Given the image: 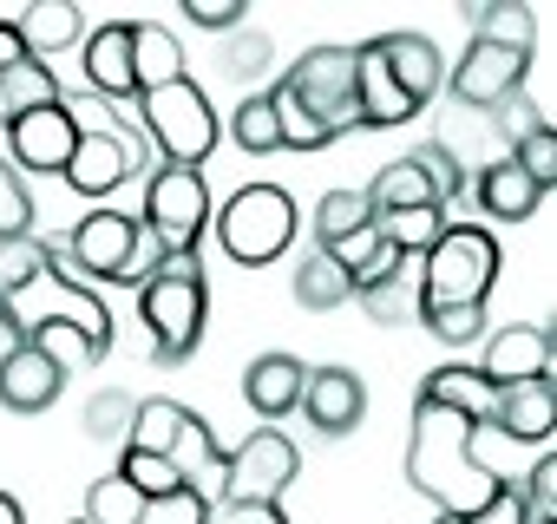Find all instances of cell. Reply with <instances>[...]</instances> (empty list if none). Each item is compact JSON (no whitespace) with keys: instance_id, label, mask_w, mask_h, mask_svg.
I'll return each mask as SVG.
<instances>
[{"instance_id":"cell-4","label":"cell","mask_w":557,"mask_h":524,"mask_svg":"<svg viewBox=\"0 0 557 524\" xmlns=\"http://www.w3.org/2000/svg\"><path fill=\"white\" fill-rule=\"evenodd\" d=\"M498 236L485 223H446V236L420 255V315L433 309H485L498 283Z\"/></svg>"},{"instance_id":"cell-35","label":"cell","mask_w":557,"mask_h":524,"mask_svg":"<svg viewBox=\"0 0 557 524\" xmlns=\"http://www.w3.org/2000/svg\"><path fill=\"white\" fill-rule=\"evenodd\" d=\"M296 302L322 315V309H342V302H355V283H348V276L335 270L329 255H309L302 270H296Z\"/></svg>"},{"instance_id":"cell-16","label":"cell","mask_w":557,"mask_h":524,"mask_svg":"<svg viewBox=\"0 0 557 524\" xmlns=\"http://www.w3.org/2000/svg\"><path fill=\"white\" fill-rule=\"evenodd\" d=\"M66 374L34 348V341H8V354H0V407L8 413H47L60 400Z\"/></svg>"},{"instance_id":"cell-31","label":"cell","mask_w":557,"mask_h":524,"mask_svg":"<svg viewBox=\"0 0 557 524\" xmlns=\"http://www.w3.org/2000/svg\"><path fill=\"white\" fill-rule=\"evenodd\" d=\"M374 229H381L387 249H400L407 262H420L446 236V210H394V216H374Z\"/></svg>"},{"instance_id":"cell-18","label":"cell","mask_w":557,"mask_h":524,"mask_svg":"<svg viewBox=\"0 0 557 524\" xmlns=\"http://www.w3.org/2000/svg\"><path fill=\"white\" fill-rule=\"evenodd\" d=\"M302 380H309V361H296V354H256L249 367H243V400H249V413H262V420H289L296 407H302Z\"/></svg>"},{"instance_id":"cell-36","label":"cell","mask_w":557,"mask_h":524,"mask_svg":"<svg viewBox=\"0 0 557 524\" xmlns=\"http://www.w3.org/2000/svg\"><path fill=\"white\" fill-rule=\"evenodd\" d=\"M119 478L145 498V504H164V498H184V478L171 472V459H151V452H125L119 459Z\"/></svg>"},{"instance_id":"cell-45","label":"cell","mask_w":557,"mask_h":524,"mask_svg":"<svg viewBox=\"0 0 557 524\" xmlns=\"http://www.w3.org/2000/svg\"><path fill=\"white\" fill-rule=\"evenodd\" d=\"M453 524H524V498H518V478H498V491L472 511V517H453Z\"/></svg>"},{"instance_id":"cell-10","label":"cell","mask_w":557,"mask_h":524,"mask_svg":"<svg viewBox=\"0 0 557 524\" xmlns=\"http://www.w3.org/2000/svg\"><path fill=\"white\" fill-rule=\"evenodd\" d=\"M230 472H223V498H243V504H275L296 478H302V452L289 433L275 426H256L236 452H223Z\"/></svg>"},{"instance_id":"cell-3","label":"cell","mask_w":557,"mask_h":524,"mask_svg":"<svg viewBox=\"0 0 557 524\" xmlns=\"http://www.w3.org/2000/svg\"><path fill=\"white\" fill-rule=\"evenodd\" d=\"M138 315L151 328V367H184L203 341L210 322V289H203V262L197 255H145V283H138Z\"/></svg>"},{"instance_id":"cell-17","label":"cell","mask_w":557,"mask_h":524,"mask_svg":"<svg viewBox=\"0 0 557 524\" xmlns=\"http://www.w3.org/2000/svg\"><path fill=\"white\" fill-rule=\"evenodd\" d=\"M79 66H86L92 99H106V105L138 99V86H132V21H106V27H92Z\"/></svg>"},{"instance_id":"cell-43","label":"cell","mask_w":557,"mask_h":524,"mask_svg":"<svg viewBox=\"0 0 557 524\" xmlns=\"http://www.w3.org/2000/svg\"><path fill=\"white\" fill-rule=\"evenodd\" d=\"M184 21L203 34H236L249 21V0H184Z\"/></svg>"},{"instance_id":"cell-46","label":"cell","mask_w":557,"mask_h":524,"mask_svg":"<svg viewBox=\"0 0 557 524\" xmlns=\"http://www.w3.org/2000/svg\"><path fill=\"white\" fill-rule=\"evenodd\" d=\"M21 60H27V47H21L14 21H0V73H8V66H21Z\"/></svg>"},{"instance_id":"cell-33","label":"cell","mask_w":557,"mask_h":524,"mask_svg":"<svg viewBox=\"0 0 557 524\" xmlns=\"http://www.w3.org/2000/svg\"><path fill=\"white\" fill-rule=\"evenodd\" d=\"M151 517V504L119 478V472H106V478H92V491H86V517L79 524H145Z\"/></svg>"},{"instance_id":"cell-20","label":"cell","mask_w":557,"mask_h":524,"mask_svg":"<svg viewBox=\"0 0 557 524\" xmlns=\"http://www.w3.org/2000/svg\"><path fill=\"white\" fill-rule=\"evenodd\" d=\"M492 426H498L505 439L544 446V439L557 433V387H550V380H518V387H498Z\"/></svg>"},{"instance_id":"cell-21","label":"cell","mask_w":557,"mask_h":524,"mask_svg":"<svg viewBox=\"0 0 557 524\" xmlns=\"http://www.w3.org/2000/svg\"><path fill=\"white\" fill-rule=\"evenodd\" d=\"M355 302L368 309L374 328H400V322H420V262H394V270L355 283Z\"/></svg>"},{"instance_id":"cell-34","label":"cell","mask_w":557,"mask_h":524,"mask_svg":"<svg viewBox=\"0 0 557 524\" xmlns=\"http://www.w3.org/2000/svg\"><path fill=\"white\" fill-rule=\"evenodd\" d=\"M216 66H223V79H236V86H249V79H262V73L275 66V40H269V34H256V27H236V34L223 40V53H216Z\"/></svg>"},{"instance_id":"cell-24","label":"cell","mask_w":557,"mask_h":524,"mask_svg":"<svg viewBox=\"0 0 557 524\" xmlns=\"http://www.w3.org/2000/svg\"><path fill=\"white\" fill-rule=\"evenodd\" d=\"M177 79H190L177 34L158 27V21H138V27H132V86H138V92H158V86H177Z\"/></svg>"},{"instance_id":"cell-5","label":"cell","mask_w":557,"mask_h":524,"mask_svg":"<svg viewBox=\"0 0 557 524\" xmlns=\"http://www.w3.org/2000/svg\"><path fill=\"white\" fill-rule=\"evenodd\" d=\"M210 229L236 270H262V262L289 255L302 216H296V197L283 184H243V190H230L223 210H210Z\"/></svg>"},{"instance_id":"cell-27","label":"cell","mask_w":557,"mask_h":524,"mask_svg":"<svg viewBox=\"0 0 557 524\" xmlns=\"http://www.w3.org/2000/svg\"><path fill=\"white\" fill-rule=\"evenodd\" d=\"M40 105H60V79H53L47 60L27 53L21 66L0 73V125H14V118H27V112H40Z\"/></svg>"},{"instance_id":"cell-40","label":"cell","mask_w":557,"mask_h":524,"mask_svg":"<svg viewBox=\"0 0 557 524\" xmlns=\"http://www.w3.org/2000/svg\"><path fill=\"white\" fill-rule=\"evenodd\" d=\"M132 413H138V400H132L125 387H99V394L86 400V433H92V439H125V433H132Z\"/></svg>"},{"instance_id":"cell-23","label":"cell","mask_w":557,"mask_h":524,"mask_svg":"<svg viewBox=\"0 0 557 524\" xmlns=\"http://www.w3.org/2000/svg\"><path fill=\"white\" fill-rule=\"evenodd\" d=\"M472 197H479V210L498 216V223H524V216H537V203H544V190H537L511 158H492V164L472 177Z\"/></svg>"},{"instance_id":"cell-42","label":"cell","mask_w":557,"mask_h":524,"mask_svg":"<svg viewBox=\"0 0 557 524\" xmlns=\"http://www.w3.org/2000/svg\"><path fill=\"white\" fill-rule=\"evenodd\" d=\"M518 498H524V524L557 517V452H550V459H537V465H524Z\"/></svg>"},{"instance_id":"cell-38","label":"cell","mask_w":557,"mask_h":524,"mask_svg":"<svg viewBox=\"0 0 557 524\" xmlns=\"http://www.w3.org/2000/svg\"><path fill=\"white\" fill-rule=\"evenodd\" d=\"M34 236V197H27V177L0 158V242H21Z\"/></svg>"},{"instance_id":"cell-1","label":"cell","mask_w":557,"mask_h":524,"mask_svg":"<svg viewBox=\"0 0 557 524\" xmlns=\"http://www.w3.org/2000/svg\"><path fill=\"white\" fill-rule=\"evenodd\" d=\"M34 328H79L99 354H112V315L60 262V242L21 236L0 242V335L27 341Z\"/></svg>"},{"instance_id":"cell-22","label":"cell","mask_w":557,"mask_h":524,"mask_svg":"<svg viewBox=\"0 0 557 524\" xmlns=\"http://www.w3.org/2000/svg\"><path fill=\"white\" fill-rule=\"evenodd\" d=\"M420 400H433V407H446V413H459L466 426H492V407H498V387L479 374V367H433L426 380H420Z\"/></svg>"},{"instance_id":"cell-25","label":"cell","mask_w":557,"mask_h":524,"mask_svg":"<svg viewBox=\"0 0 557 524\" xmlns=\"http://www.w3.org/2000/svg\"><path fill=\"white\" fill-rule=\"evenodd\" d=\"M14 34H21V47H27L34 60H47V53L79 47V40H86V21H79L73 0H34V8L14 21Z\"/></svg>"},{"instance_id":"cell-44","label":"cell","mask_w":557,"mask_h":524,"mask_svg":"<svg viewBox=\"0 0 557 524\" xmlns=\"http://www.w3.org/2000/svg\"><path fill=\"white\" fill-rule=\"evenodd\" d=\"M197 524H289L283 504H243V498H216L197 511Z\"/></svg>"},{"instance_id":"cell-28","label":"cell","mask_w":557,"mask_h":524,"mask_svg":"<svg viewBox=\"0 0 557 524\" xmlns=\"http://www.w3.org/2000/svg\"><path fill=\"white\" fill-rule=\"evenodd\" d=\"M361 197H368V210H374V216H394V210H440V203H433V190H426V177L413 171V158L381 164V171H374V184H368Z\"/></svg>"},{"instance_id":"cell-6","label":"cell","mask_w":557,"mask_h":524,"mask_svg":"<svg viewBox=\"0 0 557 524\" xmlns=\"http://www.w3.org/2000/svg\"><path fill=\"white\" fill-rule=\"evenodd\" d=\"M138 125H145V138H151V151H158L164 164H190V171H203V158H210L216 138H223V118L210 112V99H203L197 79L138 92Z\"/></svg>"},{"instance_id":"cell-7","label":"cell","mask_w":557,"mask_h":524,"mask_svg":"<svg viewBox=\"0 0 557 524\" xmlns=\"http://www.w3.org/2000/svg\"><path fill=\"white\" fill-rule=\"evenodd\" d=\"M283 86L296 105H302V118L335 145V138H348V132H361V99H355V47H309L283 79Z\"/></svg>"},{"instance_id":"cell-12","label":"cell","mask_w":557,"mask_h":524,"mask_svg":"<svg viewBox=\"0 0 557 524\" xmlns=\"http://www.w3.org/2000/svg\"><path fill=\"white\" fill-rule=\"evenodd\" d=\"M79 151V118L73 105H40L27 118L8 125V164L27 177V171H66Z\"/></svg>"},{"instance_id":"cell-30","label":"cell","mask_w":557,"mask_h":524,"mask_svg":"<svg viewBox=\"0 0 557 524\" xmlns=\"http://www.w3.org/2000/svg\"><path fill=\"white\" fill-rule=\"evenodd\" d=\"M230 138H236V151H249V158H275V151H283V125H275L269 92L236 99V112H230Z\"/></svg>"},{"instance_id":"cell-9","label":"cell","mask_w":557,"mask_h":524,"mask_svg":"<svg viewBox=\"0 0 557 524\" xmlns=\"http://www.w3.org/2000/svg\"><path fill=\"white\" fill-rule=\"evenodd\" d=\"M60 255H73L79 276H92V283L138 289L145 283V223L125 210H86L73 223V236L60 242Z\"/></svg>"},{"instance_id":"cell-29","label":"cell","mask_w":557,"mask_h":524,"mask_svg":"<svg viewBox=\"0 0 557 524\" xmlns=\"http://www.w3.org/2000/svg\"><path fill=\"white\" fill-rule=\"evenodd\" d=\"M184 400H164V394H151V400H138V413H132V433H125V452H151V459H164L171 452V439H177V426H184Z\"/></svg>"},{"instance_id":"cell-13","label":"cell","mask_w":557,"mask_h":524,"mask_svg":"<svg viewBox=\"0 0 557 524\" xmlns=\"http://www.w3.org/2000/svg\"><path fill=\"white\" fill-rule=\"evenodd\" d=\"M302 413H309V426L322 433V439H348L361 420H368V387H361V374L355 367H309V380H302Z\"/></svg>"},{"instance_id":"cell-19","label":"cell","mask_w":557,"mask_h":524,"mask_svg":"<svg viewBox=\"0 0 557 524\" xmlns=\"http://www.w3.org/2000/svg\"><path fill=\"white\" fill-rule=\"evenodd\" d=\"M374 47H381L387 73H394V86H400V92L426 112V105H433V92H440V79H446L440 47H433L426 34H374Z\"/></svg>"},{"instance_id":"cell-14","label":"cell","mask_w":557,"mask_h":524,"mask_svg":"<svg viewBox=\"0 0 557 524\" xmlns=\"http://www.w3.org/2000/svg\"><path fill=\"white\" fill-rule=\"evenodd\" d=\"M86 105L106 118V105H99V99H86ZM60 177H66L79 197H112L125 177H138V164H132V151L119 145V132H112V118H106L99 132H79V151H73V164H66Z\"/></svg>"},{"instance_id":"cell-39","label":"cell","mask_w":557,"mask_h":524,"mask_svg":"<svg viewBox=\"0 0 557 524\" xmlns=\"http://www.w3.org/2000/svg\"><path fill=\"white\" fill-rule=\"evenodd\" d=\"M407 158H413V171L426 177L433 203H440V210H453V203H459V190H466V171H459V164H453V158H446L440 145H413Z\"/></svg>"},{"instance_id":"cell-2","label":"cell","mask_w":557,"mask_h":524,"mask_svg":"<svg viewBox=\"0 0 557 524\" xmlns=\"http://www.w3.org/2000/svg\"><path fill=\"white\" fill-rule=\"evenodd\" d=\"M407 485L420 498L440 504V517H472L492 491H498V472L479 465L472 452V426L433 400H413V439H407Z\"/></svg>"},{"instance_id":"cell-41","label":"cell","mask_w":557,"mask_h":524,"mask_svg":"<svg viewBox=\"0 0 557 524\" xmlns=\"http://www.w3.org/2000/svg\"><path fill=\"white\" fill-rule=\"evenodd\" d=\"M420 328H426L440 348H472V341L485 335V309H433V315H420Z\"/></svg>"},{"instance_id":"cell-32","label":"cell","mask_w":557,"mask_h":524,"mask_svg":"<svg viewBox=\"0 0 557 524\" xmlns=\"http://www.w3.org/2000/svg\"><path fill=\"white\" fill-rule=\"evenodd\" d=\"M361 229H374L368 197H361V190H329L322 210H315V242L335 249V242H348V236H361Z\"/></svg>"},{"instance_id":"cell-48","label":"cell","mask_w":557,"mask_h":524,"mask_svg":"<svg viewBox=\"0 0 557 524\" xmlns=\"http://www.w3.org/2000/svg\"><path fill=\"white\" fill-rule=\"evenodd\" d=\"M537 524H557V517H537Z\"/></svg>"},{"instance_id":"cell-47","label":"cell","mask_w":557,"mask_h":524,"mask_svg":"<svg viewBox=\"0 0 557 524\" xmlns=\"http://www.w3.org/2000/svg\"><path fill=\"white\" fill-rule=\"evenodd\" d=\"M0 524H27V511H21V498H14V491H0Z\"/></svg>"},{"instance_id":"cell-15","label":"cell","mask_w":557,"mask_h":524,"mask_svg":"<svg viewBox=\"0 0 557 524\" xmlns=\"http://www.w3.org/2000/svg\"><path fill=\"white\" fill-rule=\"evenodd\" d=\"M550 361H557L550 335H544L537 322H511V328H498V335L485 341L479 374H485L492 387H518V380H550Z\"/></svg>"},{"instance_id":"cell-8","label":"cell","mask_w":557,"mask_h":524,"mask_svg":"<svg viewBox=\"0 0 557 524\" xmlns=\"http://www.w3.org/2000/svg\"><path fill=\"white\" fill-rule=\"evenodd\" d=\"M145 236L164 255H197L203 229H210V184L190 164H151L145 177Z\"/></svg>"},{"instance_id":"cell-11","label":"cell","mask_w":557,"mask_h":524,"mask_svg":"<svg viewBox=\"0 0 557 524\" xmlns=\"http://www.w3.org/2000/svg\"><path fill=\"white\" fill-rule=\"evenodd\" d=\"M524 73H531V53L472 40V47L459 53V66H453L446 86H453V105H459V112H492V105H505L511 92H524Z\"/></svg>"},{"instance_id":"cell-26","label":"cell","mask_w":557,"mask_h":524,"mask_svg":"<svg viewBox=\"0 0 557 524\" xmlns=\"http://www.w3.org/2000/svg\"><path fill=\"white\" fill-rule=\"evenodd\" d=\"M466 21H472V40H485V47H511V53L537 47V14L524 0H472Z\"/></svg>"},{"instance_id":"cell-37","label":"cell","mask_w":557,"mask_h":524,"mask_svg":"<svg viewBox=\"0 0 557 524\" xmlns=\"http://www.w3.org/2000/svg\"><path fill=\"white\" fill-rule=\"evenodd\" d=\"M505 158H511V164H518V171H524L537 190H557V125H537V132H524V138H518Z\"/></svg>"}]
</instances>
